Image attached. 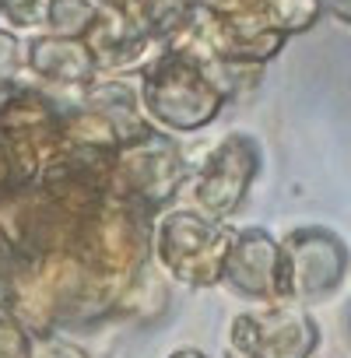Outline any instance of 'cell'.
I'll return each mask as SVG.
<instances>
[{
  "mask_svg": "<svg viewBox=\"0 0 351 358\" xmlns=\"http://www.w3.org/2000/svg\"><path fill=\"white\" fill-rule=\"evenodd\" d=\"M137 99L148 123L162 134L204 130L218 120V113L229 102V95L222 92V85L211 78L208 67L176 53H158L155 60L144 64Z\"/></svg>",
  "mask_w": 351,
  "mask_h": 358,
  "instance_id": "cell-1",
  "label": "cell"
},
{
  "mask_svg": "<svg viewBox=\"0 0 351 358\" xmlns=\"http://www.w3.org/2000/svg\"><path fill=\"white\" fill-rule=\"evenodd\" d=\"M236 229L194 208H169L151 222V257L176 281L208 288L222 281V264Z\"/></svg>",
  "mask_w": 351,
  "mask_h": 358,
  "instance_id": "cell-2",
  "label": "cell"
},
{
  "mask_svg": "<svg viewBox=\"0 0 351 358\" xmlns=\"http://www.w3.org/2000/svg\"><path fill=\"white\" fill-rule=\"evenodd\" d=\"M187 179H190V162L183 158V148L172 141V134L151 127L144 137L113 151L109 197L151 215L180 194Z\"/></svg>",
  "mask_w": 351,
  "mask_h": 358,
  "instance_id": "cell-3",
  "label": "cell"
},
{
  "mask_svg": "<svg viewBox=\"0 0 351 358\" xmlns=\"http://www.w3.org/2000/svg\"><path fill=\"white\" fill-rule=\"evenodd\" d=\"M281 243V302L313 306L341 292L351 271L348 243L327 225L292 229Z\"/></svg>",
  "mask_w": 351,
  "mask_h": 358,
  "instance_id": "cell-4",
  "label": "cell"
},
{
  "mask_svg": "<svg viewBox=\"0 0 351 358\" xmlns=\"http://www.w3.org/2000/svg\"><path fill=\"white\" fill-rule=\"evenodd\" d=\"M260 165H264V151H260V141L236 130L229 137H222L197 165V172H190V194L201 208V215L215 218V222H229L250 187L253 179L260 176Z\"/></svg>",
  "mask_w": 351,
  "mask_h": 358,
  "instance_id": "cell-5",
  "label": "cell"
},
{
  "mask_svg": "<svg viewBox=\"0 0 351 358\" xmlns=\"http://www.w3.org/2000/svg\"><path fill=\"white\" fill-rule=\"evenodd\" d=\"M316 344V320L292 302H274L232 320V348L243 358H309Z\"/></svg>",
  "mask_w": 351,
  "mask_h": 358,
  "instance_id": "cell-6",
  "label": "cell"
},
{
  "mask_svg": "<svg viewBox=\"0 0 351 358\" xmlns=\"http://www.w3.org/2000/svg\"><path fill=\"white\" fill-rule=\"evenodd\" d=\"M222 285L264 306L281 302V243L257 225L236 229L222 264Z\"/></svg>",
  "mask_w": 351,
  "mask_h": 358,
  "instance_id": "cell-7",
  "label": "cell"
},
{
  "mask_svg": "<svg viewBox=\"0 0 351 358\" xmlns=\"http://www.w3.org/2000/svg\"><path fill=\"white\" fill-rule=\"evenodd\" d=\"M85 46H88L99 74L127 71V67L141 64L148 57V50H155L151 36L141 29V22L130 15V8H113V4L99 8V15L85 36Z\"/></svg>",
  "mask_w": 351,
  "mask_h": 358,
  "instance_id": "cell-8",
  "label": "cell"
},
{
  "mask_svg": "<svg viewBox=\"0 0 351 358\" xmlns=\"http://www.w3.org/2000/svg\"><path fill=\"white\" fill-rule=\"evenodd\" d=\"M25 64L32 74L60 88H85L99 78L85 39H60L50 32H39L25 43Z\"/></svg>",
  "mask_w": 351,
  "mask_h": 358,
  "instance_id": "cell-9",
  "label": "cell"
},
{
  "mask_svg": "<svg viewBox=\"0 0 351 358\" xmlns=\"http://www.w3.org/2000/svg\"><path fill=\"white\" fill-rule=\"evenodd\" d=\"M102 0H50L46 8V32L60 39H85Z\"/></svg>",
  "mask_w": 351,
  "mask_h": 358,
  "instance_id": "cell-10",
  "label": "cell"
},
{
  "mask_svg": "<svg viewBox=\"0 0 351 358\" xmlns=\"http://www.w3.org/2000/svg\"><path fill=\"white\" fill-rule=\"evenodd\" d=\"M260 15H264V22H267L274 32H281V36L288 39V36L309 32V29L320 22L323 4H320V0H267Z\"/></svg>",
  "mask_w": 351,
  "mask_h": 358,
  "instance_id": "cell-11",
  "label": "cell"
},
{
  "mask_svg": "<svg viewBox=\"0 0 351 358\" xmlns=\"http://www.w3.org/2000/svg\"><path fill=\"white\" fill-rule=\"evenodd\" d=\"M46 8L50 0H0V15H8L18 29H32V25H46Z\"/></svg>",
  "mask_w": 351,
  "mask_h": 358,
  "instance_id": "cell-12",
  "label": "cell"
},
{
  "mask_svg": "<svg viewBox=\"0 0 351 358\" xmlns=\"http://www.w3.org/2000/svg\"><path fill=\"white\" fill-rule=\"evenodd\" d=\"M267 0H197V8H204L215 18H264Z\"/></svg>",
  "mask_w": 351,
  "mask_h": 358,
  "instance_id": "cell-13",
  "label": "cell"
},
{
  "mask_svg": "<svg viewBox=\"0 0 351 358\" xmlns=\"http://www.w3.org/2000/svg\"><path fill=\"white\" fill-rule=\"evenodd\" d=\"M18 67H22V43L0 29V92H8L11 85H18Z\"/></svg>",
  "mask_w": 351,
  "mask_h": 358,
  "instance_id": "cell-14",
  "label": "cell"
},
{
  "mask_svg": "<svg viewBox=\"0 0 351 358\" xmlns=\"http://www.w3.org/2000/svg\"><path fill=\"white\" fill-rule=\"evenodd\" d=\"M0 358H29V334L15 320L0 316Z\"/></svg>",
  "mask_w": 351,
  "mask_h": 358,
  "instance_id": "cell-15",
  "label": "cell"
},
{
  "mask_svg": "<svg viewBox=\"0 0 351 358\" xmlns=\"http://www.w3.org/2000/svg\"><path fill=\"white\" fill-rule=\"evenodd\" d=\"M15 187H18V179H15V162H11V155H8V144L0 141V197L11 194Z\"/></svg>",
  "mask_w": 351,
  "mask_h": 358,
  "instance_id": "cell-16",
  "label": "cell"
},
{
  "mask_svg": "<svg viewBox=\"0 0 351 358\" xmlns=\"http://www.w3.org/2000/svg\"><path fill=\"white\" fill-rule=\"evenodd\" d=\"M320 4H323V11H330L337 22L351 25V0H320Z\"/></svg>",
  "mask_w": 351,
  "mask_h": 358,
  "instance_id": "cell-17",
  "label": "cell"
},
{
  "mask_svg": "<svg viewBox=\"0 0 351 358\" xmlns=\"http://www.w3.org/2000/svg\"><path fill=\"white\" fill-rule=\"evenodd\" d=\"M102 4H113V8H134L137 0H102Z\"/></svg>",
  "mask_w": 351,
  "mask_h": 358,
  "instance_id": "cell-18",
  "label": "cell"
},
{
  "mask_svg": "<svg viewBox=\"0 0 351 358\" xmlns=\"http://www.w3.org/2000/svg\"><path fill=\"white\" fill-rule=\"evenodd\" d=\"M172 358H204V355H201V351H176Z\"/></svg>",
  "mask_w": 351,
  "mask_h": 358,
  "instance_id": "cell-19",
  "label": "cell"
},
{
  "mask_svg": "<svg viewBox=\"0 0 351 358\" xmlns=\"http://www.w3.org/2000/svg\"><path fill=\"white\" fill-rule=\"evenodd\" d=\"M348 330H351V313H348Z\"/></svg>",
  "mask_w": 351,
  "mask_h": 358,
  "instance_id": "cell-20",
  "label": "cell"
}]
</instances>
